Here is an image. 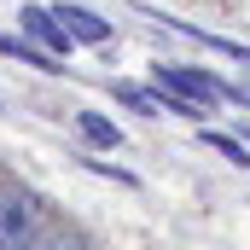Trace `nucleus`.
Returning <instances> with one entry per match:
<instances>
[{
  "instance_id": "obj_1",
  "label": "nucleus",
  "mask_w": 250,
  "mask_h": 250,
  "mask_svg": "<svg viewBox=\"0 0 250 250\" xmlns=\"http://www.w3.org/2000/svg\"><path fill=\"white\" fill-rule=\"evenodd\" d=\"M151 82H163L169 93H181V99H192L204 117L227 99V82L215 76V70H187V64H151Z\"/></svg>"
},
{
  "instance_id": "obj_2",
  "label": "nucleus",
  "mask_w": 250,
  "mask_h": 250,
  "mask_svg": "<svg viewBox=\"0 0 250 250\" xmlns=\"http://www.w3.org/2000/svg\"><path fill=\"white\" fill-rule=\"evenodd\" d=\"M35 239V198L23 187H6L0 192V250H18Z\"/></svg>"
},
{
  "instance_id": "obj_3",
  "label": "nucleus",
  "mask_w": 250,
  "mask_h": 250,
  "mask_svg": "<svg viewBox=\"0 0 250 250\" xmlns=\"http://www.w3.org/2000/svg\"><path fill=\"white\" fill-rule=\"evenodd\" d=\"M18 23H23V35H29L35 47H47L53 59H70V47H76V41H70V29H64L47 6H23V12H18Z\"/></svg>"
},
{
  "instance_id": "obj_4",
  "label": "nucleus",
  "mask_w": 250,
  "mask_h": 250,
  "mask_svg": "<svg viewBox=\"0 0 250 250\" xmlns=\"http://www.w3.org/2000/svg\"><path fill=\"white\" fill-rule=\"evenodd\" d=\"M53 18L70 29L76 47H105V41H111V18H99V12H87V6H76V0H64Z\"/></svg>"
},
{
  "instance_id": "obj_5",
  "label": "nucleus",
  "mask_w": 250,
  "mask_h": 250,
  "mask_svg": "<svg viewBox=\"0 0 250 250\" xmlns=\"http://www.w3.org/2000/svg\"><path fill=\"white\" fill-rule=\"evenodd\" d=\"M76 128H82V140H87V146H105V151H117V146H123V128L111 123V117H99V111H76Z\"/></svg>"
},
{
  "instance_id": "obj_6",
  "label": "nucleus",
  "mask_w": 250,
  "mask_h": 250,
  "mask_svg": "<svg viewBox=\"0 0 250 250\" xmlns=\"http://www.w3.org/2000/svg\"><path fill=\"white\" fill-rule=\"evenodd\" d=\"M163 18V12H157ZM169 29H181V35H192V41H204L209 53H227V59H239V64H250V47L245 41H227V35H204V29H192V23H181V18H163Z\"/></svg>"
},
{
  "instance_id": "obj_7",
  "label": "nucleus",
  "mask_w": 250,
  "mask_h": 250,
  "mask_svg": "<svg viewBox=\"0 0 250 250\" xmlns=\"http://www.w3.org/2000/svg\"><path fill=\"white\" fill-rule=\"evenodd\" d=\"M204 146H209V151H221L227 163L250 169V146H245V140H233V134H215V128H204Z\"/></svg>"
},
{
  "instance_id": "obj_8",
  "label": "nucleus",
  "mask_w": 250,
  "mask_h": 250,
  "mask_svg": "<svg viewBox=\"0 0 250 250\" xmlns=\"http://www.w3.org/2000/svg\"><path fill=\"white\" fill-rule=\"evenodd\" d=\"M0 111H6V93H0Z\"/></svg>"
},
{
  "instance_id": "obj_9",
  "label": "nucleus",
  "mask_w": 250,
  "mask_h": 250,
  "mask_svg": "<svg viewBox=\"0 0 250 250\" xmlns=\"http://www.w3.org/2000/svg\"><path fill=\"white\" fill-rule=\"evenodd\" d=\"M245 140H250V134H245Z\"/></svg>"
}]
</instances>
